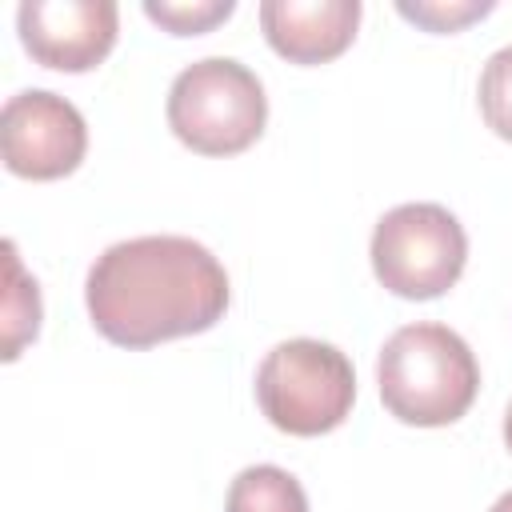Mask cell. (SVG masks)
<instances>
[{
  "mask_svg": "<svg viewBox=\"0 0 512 512\" xmlns=\"http://www.w3.org/2000/svg\"><path fill=\"white\" fill-rule=\"evenodd\" d=\"M84 300L104 340L152 348L208 332L228 308V272L188 236H136L96 256Z\"/></svg>",
  "mask_w": 512,
  "mask_h": 512,
  "instance_id": "6da1fadb",
  "label": "cell"
},
{
  "mask_svg": "<svg viewBox=\"0 0 512 512\" xmlns=\"http://www.w3.org/2000/svg\"><path fill=\"white\" fill-rule=\"evenodd\" d=\"M384 408L416 428L460 420L480 388V364L464 336L444 324H404L376 360Z\"/></svg>",
  "mask_w": 512,
  "mask_h": 512,
  "instance_id": "7a4b0ae2",
  "label": "cell"
},
{
  "mask_svg": "<svg viewBox=\"0 0 512 512\" xmlns=\"http://www.w3.org/2000/svg\"><path fill=\"white\" fill-rule=\"evenodd\" d=\"M268 120L264 84L232 56L188 64L168 88V128L200 156H232L256 144Z\"/></svg>",
  "mask_w": 512,
  "mask_h": 512,
  "instance_id": "3957f363",
  "label": "cell"
},
{
  "mask_svg": "<svg viewBox=\"0 0 512 512\" xmlns=\"http://www.w3.org/2000/svg\"><path fill=\"white\" fill-rule=\"evenodd\" d=\"M260 412L292 436H320L344 424L356 400L352 360L324 340H284L256 368Z\"/></svg>",
  "mask_w": 512,
  "mask_h": 512,
  "instance_id": "277c9868",
  "label": "cell"
},
{
  "mask_svg": "<svg viewBox=\"0 0 512 512\" xmlns=\"http://www.w3.org/2000/svg\"><path fill=\"white\" fill-rule=\"evenodd\" d=\"M468 260L460 220L440 204H400L380 216L372 232V272L404 300H432L448 292Z\"/></svg>",
  "mask_w": 512,
  "mask_h": 512,
  "instance_id": "5b68a950",
  "label": "cell"
},
{
  "mask_svg": "<svg viewBox=\"0 0 512 512\" xmlns=\"http://www.w3.org/2000/svg\"><path fill=\"white\" fill-rule=\"evenodd\" d=\"M0 148L8 172L24 180H60L88 152V128L76 104L48 88L8 96L0 112Z\"/></svg>",
  "mask_w": 512,
  "mask_h": 512,
  "instance_id": "8992f818",
  "label": "cell"
},
{
  "mask_svg": "<svg viewBox=\"0 0 512 512\" xmlns=\"http://www.w3.org/2000/svg\"><path fill=\"white\" fill-rule=\"evenodd\" d=\"M16 28L44 68L88 72L112 52L120 8L112 0H24L16 8Z\"/></svg>",
  "mask_w": 512,
  "mask_h": 512,
  "instance_id": "52a82bcc",
  "label": "cell"
},
{
  "mask_svg": "<svg viewBox=\"0 0 512 512\" xmlns=\"http://www.w3.org/2000/svg\"><path fill=\"white\" fill-rule=\"evenodd\" d=\"M360 24V0H264L260 28L268 44L292 64H320L340 56Z\"/></svg>",
  "mask_w": 512,
  "mask_h": 512,
  "instance_id": "ba28073f",
  "label": "cell"
},
{
  "mask_svg": "<svg viewBox=\"0 0 512 512\" xmlns=\"http://www.w3.org/2000/svg\"><path fill=\"white\" fill-rule=\"evenodd\" d=\"M224 512H308V496L292 472L276 464H252L232 480Z\"/></svg>",
  "mask_w": 512,
  "mask_h": 512,
  "instance_id": "9c48e42d",
  "label": "cell"
},
{
  "mask_svg": "<svg viewBox=\"0 0 512 512\" xmlns=\"http://www.w3.org/2000/svg\"><path fill=\"white\" fill-rule=\"evenodd\" d=\"M4 264H8V288H4V360H16L20 348L40 328V292H36V280L24 276V264H20L12 240L4 244Z\"/></svg>",
  "mask_w": 512,
  "mask_h": 512,
  "instance_id": "30bf717a",
  "label": "cell"
},
{
  "mask_svg": "<svg viewBox=\"0 0 512 512\" xmlns=\"http://www.w3.org/2000/svg\"><path fill=\"white\" fill-rule=\"evenodd\" d=\"M480 112L496 136L512 140V44L492 52L480 72Z\"/></svg>",
  "mask_w": 512,
  "mask_h": 512,
  "instance_id": "8fae6325",
  "label": "cell"
},
{
  "mask_svg": "<svg viewBox=\"0 0 512 512\" xmlns=\"http://www.w3.org/2000/svg\"><path fill=\"white\" fill-rule=\"evenodd\" d=\"M232 0H148L144 4V16L164 24L168 32L176 36H196V32H208L212 24L228 20L232 16Z\"/></svg>",
  "mask_w": 512,
  "mask_h": 512,
  "instance_id": "7c38bea8",
  "label": "cell"
},
{
  "mask_svg": "<svg viewBox=\"0 0 512 512\" xmlns=\"http://www.w3.org/2000/svg\"><path fill=\"white\" fill-rule=\"evenodd\" d=\"M396 12H400L404 20H416V24L428 28V32H456L460 24H468V20L484 16V12H492V4H488V0H448V4H444V0H416V4L400 0Z\"/></svg>",
  "mask_w": 512,
  "mask_h": 512,
  "instance_id": "4fadbf2b",
  "label": "cell"
},
{
  "mask_svg": "<svg viewBox=\"0 0 512 512\" xmlns=\"http://www.w3.org/2000/svg\"><path fill=\"white\" fill-rule=\"evenodd\" d=\"M504 444L512 448V404H508V412H504Z\"/></svg>",
  "mask_w": 512,
  "mask_h": 512,
  "instance_id": "5bb4252c",
  "label": "cell"
},
{
  "mask_svg": "<svg viewBox=\"0 0 512 512\" xmlns=\"http://www.w3.org/2000/svg\"><path fill=\"white\" fill-rule=\"evenodd\" d=\"M492 512H512V492H504V496L492 504Z\"/></svg>",
  "mask_w": 512,
  "mask_h": 512,
  "instance_id": "9a60e30c",
  "label": "cell"
}]
</instances>
